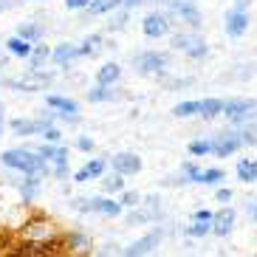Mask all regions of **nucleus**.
I'll use <instances>...</instances> for the list:
<instances>
[{"label":"nucleus","mask_w":257,"mask_h":257,"mask_svg":"<svg viewBox=\"0 0 257 257\" xmlns=\"http://www.w3.org/2000/svg\"><path fill=\"white\" fill-rule=\"evenodd\" d=\"M175 116H192V113H201V102H181V105L173 110Z\"/></svg>","instance_id":"obj_12"},{"label":"nucleus","mask_w":257,"mask_h":257,"mask_svg":"<svg viewBox=\"0 0 257 257\" xmlns=\"http://www.w3.org/2000/svg\"><path fill=\"white\" fill-rule=\"evenodd\" d=\"M0 6H6V3H3V0H0Z\"/></svg>","instance_id":"obj_33"},{"label":"nucleus","mask_w":257,"mask_h":257,"mask_svg":"<svg viewBox=\"0 0 257 257\" xmlns=\"http://www.w3.org/2000/svg\"><path fill=\"white\" fill-rule=\"evenodd\" d=\"M136 201H139V198L133 195V192H127V195H124V204H136Z\"/></svg>","instance_id":"obj_30"},{"label":"nucleus","mask_w":257,"mask_h":257,"mask_svg":"<svg viewBox=\"0 0 257 257\" xmlns=\"http://www.w3.org/2000/svg\"><path fill=\"white\" fill-rule=\"evenodd\" d=\"M220 110H223V102H218V99H206V102H201V116H206V119L218 116Z\"/></svg>","instance_id":"obj_9"},{"label":"nucleus","mask_w":257,"mask_h":257,"mask_svg":"<svg viewBox=\"0 0 257 257\" xmlns=\"http://www.w3.org/2000/svg\"><path fill=\"white\" fill-rule=\"evenodd\" d=\"M189 150L195 153V156H201V153L215 150V144H209V142H192V144H189Z\"/></svg>","instance_id":"obj_22"},{"label":"nucleus","mask_w":257,"mask_h":257,"mask_svg":"<svg viewBox=\"0 0 257 257\" xmlns=\"http://www.w3.org/2000/svg\"><path fill=\"white\" fill-rule=\"evenodd\" d=\"M3 164L9 167H17V170H23V173H37L43 161L37 156H31V153H23V150H9L3 153Z\"/></svg>","instance_id":"obj_1"},{"label":"nucleus","mask_w":257,"mask_h":257,"mask_svg":"<svg viewBox=\"0 0 257 257\" xmlns=\"http://www.w3.org/2000/svg\"><path fill=\"white\" fill-rule=\"evenodd\" d=\"M113 93H107L105 88H99V91H91V102H102V99H110Z\"/></svg>","instance_id":"obj_23"},{"label":"nucleus","mask_w":257,"mask_h":257,"mask_svg":"<svg viewBox=\"0 0 257 257\" xmlns=\"http://www.w3.org/2000/svg\"><path fill=\"white\" fill-rule=\"evenodd\" d=\"M237 147H240V142H237V139H223V142L215 144V153H218V156H226V153H234Z\"/></svg>","instance_id":"obj_13"},{"label":"nucleus","mask_w":257,"mask_h":257,"mask_svg":"<svg viewBox=\"0 0 257 257\" xmlns=\"http://www.w3.org/2000/svg\"><path fill=\"white\" fill-rule=\"evenodd\" d=\"M220 178H223L220 170H204V173H201V184H215V181H220Z\"/></svg>","instance_id":"obj_21"},{"label":"nucleus","mask_w":257,"mask_h":257,"mask_svg":"<svg viewBox=\"0 0 257 257\" xmlns=\"http://www.w3.org/2000/svg\"><path fill=\"white\" fill-rule=\"evenodd\" d=\"M173 46L175 48H184V51H192V46H204V43H201L198 37H175Z\"/></svg>","instance_id":"obj_17"},{"label":"nucleus","mask_w":257,"mask_h":257,"mask_svg":"<svg viewBox=\"0 0 257 257\" xmlns=\"http://www.w3.org/2000/svg\"><path fill=\"white\" fill-rule=\"evenodd\" d=\"M12 127H15V133H37L43 124H37V121H12Z\"/></svg>","instance_id":"obj_16"},{"label":"nucleus","mask_w":257,"mask_h":257,"mask_svg":"<svg viewBox=\"0 0 257 257\" xmlns=\"http://www.w3.org/2000/svg\"><path fill=\"white\" fill-rule=\"evenodd\" d=\"M237 173H240L243 181H254L257 178V164H249V161H240V167H237Z\"/></svg>","instance_id":"obj_15"},{"label":"nucleus","mask_w":257,"mask_h":257,"mask_svg":"<svg viewBox=\"0 0 257 257\" xmlns=\"http://www.w3.org/2000/svg\"><path fill=\"white\" fill-rule=\"evenodd\" d=\"M9 48H12V51H15V54H23V57H26V54L31 51V46H29V43H26V40H20V37L9 40Z\"/></svg>","instance_id":"obj_20"},{"label":"nucleus","mask_w":257,"mask_h":257,"mask_svg":"<svg viewBox=\"0 0 257 257\" xmlns=\"http://www.w3.org/2000/svg\"><path fill=\"white\" fill-rule=\"evenodd\" d=\"M127 3H142V0H127Z\"/></svg>","instance_id":"obj_31"},{"label":"nucleus","mask_w":257,"mask_h":257,"mask_svg":"<svg viewBox=\"0 0 257 257\" xmlns=\"http://www.w3.org/2000/svg\"><path fill=\"white\" fill-rule=\"evenodd\" d=\"M161 240V232H150L147 237H142L139 243H133V249L127 251V257H144V254H150L156 246H159Z\"/></svg>","instance_id":"obj_3"},{"label":"nucleus","mask_w":257,"mask_h":257,"mask_svg":"<svg viewBox=\"0 0 257 257\" xmlns=\"http://www.w3.org/2000/svg\"><path fill=\"white\" fill-rule=\"evenodd\" d=\"M218 198H220V201H229V198H232V192H229V189H220Z\"/></svg>","instance_id":"obj_29"},{"label":"nucleus","mask_w":257,"mask_h":257,"mask_svg":"<svg viewBox=\"0 0 257 257\" xmlns=\"http://www.w3.org/2000/svg\"><path fill=\"white\" fill-rule=\"evenodd\" d=\"M85 3H88V0H68L71 9H79V6H85Z\"/></svg>","instance_id":"obj_28"},{"label":"nucleus","mask_w":257,"mask_h":257,"mask_svg":"<svg viewBox=\"0 0 257 257\" xmlns=\"http://www.w3.org/2000/svg\"><path fill=\"white\" fill-rule=\"evenodd\" d=\"M74 48H60V51H57V60H68V57H74Z\"/></svg>","instance_id":"obj_25"},{"label":"nucleus","mask_w":257,"mask_h":257,"mask_svg":"<svg viewBox=\"0 0 257 257\" xmlns=\"http://www.w3.org/2000/svg\"><path fill=\"white\" fill-rule=\"evenodd\" d=\"M20 34H23V37H37L40 29H20Z\"/></svg>","instance_id":"obj_26"},{"label":"nucleus","mask_w":257,"mask_h":257,"mask_svg":"<svg viewBox=\"0 0 257 257\" xmlns=\"http://www.w3.org/2000/svg\"><path fill=\"white\" fill-rule=\"evenodd\" d=\"M0 127H3V116H0Z\"/></svg>","instance_id":"obj_32"},{"label":"nucleus","mask_w":257,"mask_h":257,"mask_svg":"<svg viewBox=\"0 0 257 257\" xmlns=\"http://www.w3.org/2000/svg\"><path fill=\"white\" fill-rule=\"evenodd\" d=\"M48 254V243H23V249H20V257H46Z\"/></svg>","instance_id":"obj_8"},{"label":"nucleus","mask_w":257,"mask_h":257,"mask_svg":"<svg viewBox=\"0 0 257 257\" xmlns=\"http://www.w3.org/2000/svg\"><path fill=\"white\" fill-rule=\"evenodd\" d=\"M164 31H167L164 17H159V15H150L147 20H144V34H147V37H159V34H164Z\"/></svg>","instance_id":"obj_6"},{"label":"nucleus","mask_w":257,"mask_h":257,"mask_svg":"<svg viewBox=\"0 0 257 257\" xmlns=\"http://www.w3.org/2000/svg\"><path fill=\"white\" fill-rule=\"evenodd\" d=\"M102 170H105V164H102V161H91V164L85 167L82 173L76 175V181H85V178H96V175H102Z\"/></svg>","instance_id":"obj_11"},{"label":"nucleus","mask_w":257,"mask_h":257,"mask_svg":"<svg viewBox=\"0 0 257 257\" xmlns=\"http://www.w3.org/2000/svg\"><path fill=\"white\" fill-rule=\"evenodd\" d=\"M48 105L60 107V110H68V113H74V110H76V102H71V99H60V96H51V99H48Z\"/></svg>","instance_id":"obj_19"},{"label":"nucleus","mask_w":257,"mask_h":257,"mask_svg":"<svg viewBox=\"0 0 257 257\" xmlns=\"http://www.w3.org/2000/svg\"><path fill=\"white\" fill-rule=\"evenodd\" d=\"M105 187L110 189V192H119V189L124 187V184H121V178H119V175H116V178H110V181H105Z\"/></svg>","instance_id":"obj_24"},{"label":"nucleus","mask_w":257,"mask_h":257,"mask_svg":"<svg viewBox=\"0 0 257 257\" xmlns=\"http://www.w3.org/2000/svg\"><path fill=\"white\" fill-rule=\"evenodd\" d=\"M113 79H119V65H105V68L99 71V82L102 85L113 82Z\"/></svg>","instance_id":"obj_14"},{"label":"nucleus","mask_w":257,"mask_h":257,"mask_svg":"<svg viewBox=\"0 0 257 257\" xmlns=\"http://www.w3.org/2000/svg\"><path fill=\"white\" fill-rule=\"evenodd\" d=\"M254 107L257 105H254V102H249V99H234V102H226V105H223V113H226L229 119L240 121V119H249Z\"/></svg>","instance_id":"obj_2"},{"label":"nucleus","mask_w":257,"mask_h":257,"mask_svg":"<svg viewBox=\"0 0 257 257\" xmlns=\"http://www.w3.org/2000/svg\"><path fill=\"white\" fill-rule=\"evenodd\" d=\"M209 232V226H192L189 229V234H206Z\"/></svg>","instance_id":"obj_27"},{"label":"nucleus","mask_w":257,"mask_h":257,"mask_svg":"<svg viewBox=\"0 0 257 257\" xmlns=\"http://www.w3.org/2000/svg\"><path fill=\"white\" fill-rule=\"evenodd\" d=\"M113 167H116V173H139L142 170V161L133 153H119L113 159Z\"/></svg>","instance_id":"obj_4"},{"label":"nucleus","mask_w":257,"mask_h":257,"mask_svg":"<svg viewBox=\"0 0 257 257\" xmlns=\"http://www.w3.org/2000/svg\"><path fill=\"white\" fill-rule=\"evenodd\" d=\"M159 65H164L161 54H144V57H139V68L142 71H156Z\"/></svg>","instance_id":"obj_7"},{"label":"nucleus","mask_w":257,"mask_h":257,"mask_svg":"<svg viewBox=\"0 0 257 257\" xmlns=\"http://www.w3.org/2000/svg\"><path fill=\"white\" fill-rule=\"evenodd\" d=\"M246 26H249V17H246V12H237V9H234L232 15L226 17V31L232 34V37H240L243 31H246Z\"/></svg>","instance_id":"obj_5"},{"label":"nucleus","mask_w":257,"mask_h":257,"mask_svg":"<svg viewBox=\"0 0 257 257\" xmlns=\"http://www.w3.org/2000/svg\"><path fill=\"white\" fill-rule=\"evenodd\" d=\"M232 220H234V212H223V215H218V223L220 226L215 229L218 234H226L229 229H232Z\"/></svg>","instance_id":"obj_18"},{"label":"nucleus","mask_w":257,"mask_h":257,"mask_svg":"<svg viewBox=\"0 0 257 257\" xmlns=\"http://www.w3.org/2000/svg\"><path fill=\"white\" fill-rule=\"evenodd\" d=\"M91 209L105 212V215H119V212H121V206L116 204V201H91Z\"/></svg>","instance_id":"obj_10"}]
</instances>
